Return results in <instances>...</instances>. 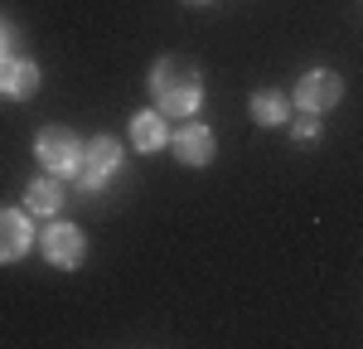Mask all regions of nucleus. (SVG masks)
I'll list each match as a JSON object with an SVG mask.
<instances>
[{
    "label": "nucleus",
    "mask_w": 363,
    "mask_h": 349,
    "mask_svg": "<svg viewBox=\"0 0 363 349\" xmlns=\"http://www.w3.org/2000/svg\"><path fill=\"white\" fill-rule=\"evenodd\" d=\"M150 92H155L160 112L189 116L199 107V97H203V78H199L194 63H184V58H160L155 73H150Z\"/></svg>",
    "instance_id": "nucleus-1"
},
{
    "label": "nucleus",
    "mask_w": 363,
    "mask_h": 349,
    "mask_svg": "<svg viewBox=\"0 0 363 349\" xmlns=\"http://www.w3.org/2000/svg\"><path fill=\"white\" fill-rule=\"evenodd\" d=\"M34 150H39V165L54 170V174H73L83 165V145H78V136H73L68 126H44L39 141H34Z\"/></svg>",
    "instance_id": "nucleus-2"
},
{
    "label": "nucleus",
    "mask_w": 363,
    "mask_h": 349,
    "mask_svg": "<svg viewBox=\"0 0 363 349\" xmlns=\"http://www.w3.org/2000/svg\"><path fill=\"white\" fill-rule=\"evenodd\" d=\"M339 97H344V83H339L335 73H306L301 87H296V102H301V112H330Z\"/></svg>",
    "instance_id": "nucleus-3"
},
{
    "label": "nucleus",
    "mask_w": 363,
    "mask_h": 349,
    "mask_svg": "<svg viewBox=\"0 0 363 349\" xmlns=\"http://www.w3.org/2000/svg\"><path fill=\"white\" fill-rule=\"evenodd\" d=\"M116 165H121V145H116L112 136H97V141H87L83 165H78V170H83V184H87V189H97V184H102Z\"/></svg>",
    "instance_id": "nucleus-4"
},
{
    "label": "nucleus",
    "mask_w": 363,
    "mask_h": 349,
    "mask_svg": "<svg viewBox=\"0 0 363 349\" xmlns=\"http://www.w3.org/2000/svg\"><path fill=\"white\" fill-rule=\"evenodd\" d=\"M83 233L73 228V223H54V228H44V257L54 262V267H78L83 262Z\"/></svg>",
    "instance_id": "nucleus-5"
},
{
    "label": "nucleus",
    "mask_w": 363,
    "mask_h": 349,
    "mask_svg": "<svg viewBox=\"0 0 363 349\" xmlns=\"http://www.w3.org/2000/svg\"><path fill=\"white\" fill-rule=\"evenodd\" d=\"M29 238H34V228H29L25 214H15V209H0V262H15L29 253Z\"/></svg>",
    "instance_id": "nucleus-6"
},
{
    "label": "nucleus",
    "mask_w": 363,
    "mask_h": 349,
    "mask_svg": "<svg viewBox=\"0 0 363 349\" xmlns=\"http://www.w3.org/2000/svg\"><path fill=\"white\" fill-rule=\"evenodd\" d=\"M34 87H39V68L29 58L0 54V97H29Z\"/></svg>",
    "instance_id": "nucleus-7"
},
{
    "label": "nucleus",
    "mask_w": 363,
    "mask_h": 349,
    "mask_svg": "<svg viewBox=\"0 0 363 349\" xmlns=\"http://www.w3.org/2000/svg\"><path fill=\"white\" fill-rule=\"evenodd\" d=\"M169 145H174L179 165H208L213 160V131L208 126H184L179 136H169Z\"/></svg>",
    "instance_id": "nucleus-8"
},
{
    "label": "nucleus",
    "mask_w": 363,
    "mask_h": 349,
    "mask_svg": "<svg viewBox=\"0 0 363 349\" xmlns=\"http://www.w3.org/2000/svg\"><path fill=\"white\" fill-rule=\"evenodd\" d=\"M131 141H136V150H160V145H169L165 116L160 112H140L136 121H131Z\"/></svg>",
    "instance_id": "nucleus-9"
},
{
    "label": "nucleus",
    "mask_w": 363,
    "mask_h": 349,
    "mask_svg": "<svg viewBox=\"0 0 363 349\" xmlns=\"http://www.w3.org/2000/svg\"><path fill=\"white\" fill-rule=\"evenodd\" d=\"M58 204H63V189L54 179H34L29 184V214H54Z\"/></svg>",
    "instance_id": "nucleus-10"
},
{
    "label": "nucleus",
    "mask_w": 363,
    "mask_h": 349,
    "mask_svg": "<svg viewBox=\"0 0 363 349\" xmlns=\"http://www.w3.org/2000/svg\"><path fill=\"white\" fill-rule=\"evenodd\" d=\"M252 116H257L262 126L286 121V97H281V92H257V97H252Z\"/></svg>",
    "instance_id": "nucleus-11"
},
{
    "label": "nucleus",
    "mask_w": 363,
    "mask_h": 349,
    "mask_svg": "<svg viewBox=\"0 0 363 349\" xmlns=\"http://www.w3.org/2000/svg\"><path fill=\"white\" fill-rule=\"evenodd\" d=\"M315 131H320V126H315V112H306L296 121V141H315Z\"/></svg>",
    "instance_id": "nucleus-12"
},
{
    "label": "nucleus",
    "mask_w": 363,
    "mask_h": 349,
    "mask_svg": "<svg viewBox=\"0 0 363 349\" xmlns=\"http://www.w3.org/2000/svg\"><path fill=\"white\" fill-rule=\"evenodd\" d=\"M0 54H5V25H0Z\"/></svg>",
    "instance_id": "nucleus-13"
},
{
    "label": "nucleus",
    "mask_w": 363,
    "mask_h": 349,
    "mask_svg": "<svg viewBox=\"0 0 363 349\" xmlns=\"http://www.w3.org/2000/svg\"><path fill=\"white\" fill-rule=\"evenodd\" d=\"M189 5H208V0H189Z\"/></svg>",
    "instance_id": "nucleus-14"
}]
</instances>
